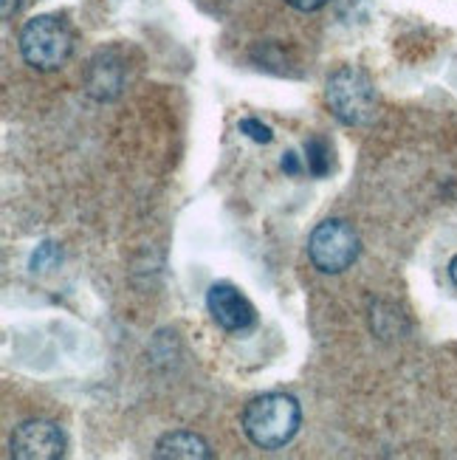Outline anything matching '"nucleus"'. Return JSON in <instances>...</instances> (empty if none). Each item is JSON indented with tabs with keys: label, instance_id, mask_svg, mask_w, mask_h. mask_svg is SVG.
<instances>
[{
	"label": "nucleus",
	"instance_id": "f257e3e1",
	"mask_svg": "<svg viewBox=\"0 0 457 460\" xmlns=\"http://www.w3.org/2000/svg\"><path fill=\"white\" fill-rule=\"evenodd\" d=\"M303 412L296 398L286 393H266L243 410V432L260 449H280L300 432Z\"/></svg>",
	"mask_w": 457,
	"mask_h": 460
},
{
	"label": "nucleus",
	"instance_id": "f03ea898",
	"mask_svg": "<svg viewBox=\"0 0 457 460\" xmlns=\"http://www.w3.org/2000/svg\"><path fill=\"white\" fill-rule=\"evenodd\" d=\"M71 46L74 40L68 26L48 14L29 20L23 34H20V54L37 71L63 68L66 59L71 57Z\"/></svg>",
	"mask_w": 457,
	"mask_h": 460
},
{
	"label": "nucleus",
	"instance_id": "7ed1b4c3",
	"mask_svg": "<svg viewBox=\"0 0 457 460\" xmlns=\"http://www.w3.org/2000/svg\"><path fill=\"white\" fill-rule=\"evenodd\" d=\"M328 105L345 125H365L375 113V88L359 68L345 66L328 79Z\"/></svg>",
	"mask_w": 457,
	"mask_h": 460
},
{
	"label": "nucleus",
	"instance_id": "20e7f679",
	"mask_svg": "<svg viewBox=\"0 0 457 460\" xmlns=\"http://www.w3.org/2000/svg\"><path fill=\"white\" fill-rule=\"evenodd\" d=\"M311 263L325 274H339L350 269L359 257V234L345 221H322L308 240Z\"/></svg>",
	"mask_w": 457,
	"mask_h": 460
},
{
	"label": "nucleus",
	"instance_id": "39448f33",
	"mask_svg": "<svg viewBox=\"0 0 457 460\" xmlns=\"http://www.w3.org/2000/svg\"><path fill=\"white\" fill-rule=\"evenodd\" d=\"M12 455L17 460H57L66 455V438L54 421H26L12 435Z\"/></svg>",
	"mask_w": 457,
	"mask_h": 460
},
{
	"label": "nucleus",
	"instance_id": "423d86ee",
	"mask_svg": "<svg viewBox=\"0 0 457 460\" xmlns=\"http://www.w3.org/2000/svg\"><path fill=\"white\" fill-rule=\"evenodd\" d=\"M207 308H209L215 323L221 325L224 331H232V333L249 331L254 325V319H257L254 305L229 283H215L207 291Z\"/></svg>",
	"mask_w": 457,
	"mask_h": 460
},
{
	"label": "nucleus",
	"instance_id": "0eeeda50",
	"mask_svg": "<svg viewBox=\"0 0 457 460\" xmlns=\"http://www.w3.org/2000/svg\"><path fill=\"white\" fill-rule=\"evenodd\" d=\"M153 457L158 460H209L212 452L204 438L195 432H167L162 441L155 444Z\"/></svg>",
	"mask_w": 457,
	"mask_h": 460
},
{
	"label": "nucleus",
	"instance_id": "6e6552de",
	"mask_svg": "<svg viewBox=\"0 0 457 460\" xmlns=\"http://www.w3.org/2000/svg\"><path fill=\"white\" fill-rule=\"evenodd\" d=\"M88 91L96 99H113L122 91V68L116 63H93L88 74Z\"/></svg>",
	"mask_w": 457,
	"mask_h": 460
},
{
	"label": "nucleus",
	"instance_id": "1a4fd4ad",
	"mask_svg": "<svg viewBox=\"0 0 457 460\" xmlns=\"http://www.w3.org/2000/svg\"><path fill=\"white\" fill-rule=\"evenodd\" d=\"M305 164L313 178H325L330 172V145L322 136H311L305 142Z\"/></svg>",
	"mask_w": 457,
	"mask_h": 460
},
{
	"label": "nucleus",
	"instance_id": "9d476101",
	"mask_svg": "<svg viewBox=\"0 0 457 460\" xmlns=\"http://www.w3.org/2000/svg\"><path fill=\"white\" fill-rule=\"evenodd\" d=\"M59 260H63V254H59V249L54 243H40L37 252L31 254V269L34 271H51Z\"/></svg>",
	"mask_w": 457,
	"mask_h": 460
},
{
	"label": "nucleus",
	"instance_id": "9b49d317",
	"mask_svg": "<svg viewBox=\"0 0 457 460\" xmlns=\"http://www.w3.org/2000/svg\"><path fill=\"white\" fill-rule=\"evenodd\" d=\"M237 128H241V133L249 136L251 142H257V145H268L271 138H274V130L268 125H263L260 119H251V116L241 119V125H237Z\"/></svg>",
	"mask_w": 457,
	"mask_h": 460
},
{
	"label": "nucleus",
	"instance_id": "f8f14e48",
	"mask_svg": "<svg viewBox=\"0 0 457 460\" xmlns=\"http://www.w3.org/2000/svg\"><path fill=\"white\" fill-rule=\"evenodd\" d=\"M283 172H286V175H291V178H294V175H300V172H303L300 155H296V153H291V150H288V153L283 155Z\"/></svg>",
	"mask_w": 457,
	"mask_h": 460
},
{
	"label": "nucleus",
	"instance_id": "ddd939ff",
	"mask_svg": "<svg viewBox=\"0 0 457 460\" xmlns=\"http://www.w3.org/2000/svg\"><path fill=\"white\" fill-rule=\"evenodd\" d=\"M288 6L294 9H300V12H316V9H322L328 0H286Z\"/></svg>",
	"mask_w": 457,
	"mask_h": 460
},
{
	"label": "nucleus",
	"instance_id": "4468645a",
	"mask_svg": "<svg viewBox=\"0 0 457 460\" xmlns=\"http://www.w3.org/2000/svg\"><path fill=\"white\" fill-rule=\"evenodd\" d=\"M17 4H20V0H4V17H6V20H9V17L14 14Z\"/></svg>",
	"mask_w": 457,
	"mask_h": 460
},
{
	"label": "nucleus",
	"instance_id": "2eb2a0df",
	"mask_svg": "<svg viewBox=\"0 0 457 460\" xmlns=\"http://www.w3.org/2000/svg\"><path fill=\"white\" fill-rule=\"evenodd\" d=\"M449 277H452V283L457 286V257L449 263Z\"/></svg>",
	"mask_w": 457,
	"mask_h": 460
}]
</instances>
